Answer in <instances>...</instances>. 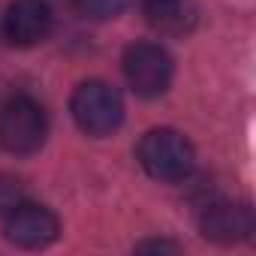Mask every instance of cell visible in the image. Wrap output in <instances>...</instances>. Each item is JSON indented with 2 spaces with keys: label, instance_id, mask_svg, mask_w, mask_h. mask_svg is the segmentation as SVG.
<instances>
[{
  "label": "cell",
  "instance_id": "11",
  "mask_svg": "<svg viewBox=\"0 0 256 256\" xmlns=\"http://www.w3.org/2000/svg\"><path fill=\"white\" fill-rule=\"evenodd\" d=\"M136 250H181L175 241H142V244H136Z\"/></svg>",
  "mask_w": 256,
  "mask_h": 256
},
{
  "label": "cell",
  "instance_id": "9",
  "mask_svg": "<svg viewBox=\"0 0 256 256\" xmlns=\"http://www.w3.org/2000/svg\"><path fill=\"white\" fill-rule=\"evenodd\" d=\"M72 6L84 18L108 22V18H118L126 6H130V0H72Z\"/></svg>",
  "mask_w": 256,
  "mask_h": 256
},
{
  "label": "cell",
  "instance_id": "10",
  "mask_svg": "<svg viewBox=\"0 0 256 256\" xmlns=\"http://www.w3.org/2000/svg\"><path fill=\"white\" fill-rule=\"evenodd\" d=\"M18 202H24V187L16 175H0V214L12 211Z\"/></svg>",
  "mask_w": 256,
  "mask_h": 256
},
{
  "label": "cell",
  "instance_id": "6",
  "mask_svg": "<svg viewBox=\"0 0 256 256\" xmlns=\"http://www.w3.org/2000/svg\"><path fill=\"white\" fill-rule=\"evenodd\" d=\"M54 28V16L46 0H12L0 18V34L18 48H30L42 42Z\"/></svg>",
  "mask_w": 256,
  "mask_h": 256
},
{
  "label": "cell",
  "instance_id": "5",
  "mask_svg": "<svg viewBox=\"0 0 256 256\" xmlns=\"http://www.w3.org/2000/svg\"><path fill=\"white\" fill-rule=\"evenodd\" d=\"M4 235L10 244L22 250H42L60 235V220L54 217L52 208L36 205V202H18L12 211L4 214Z\"/></svg>",
  "mask_w": 256,
  "mask_h": 256
},
{
  "label": "cell",
  "instance_id": "4",
  "mask_svg": "<svg viewBox=\"0 0 256 256\" xmlns=\"http://www.w3.org/2000/svg\"><path fill=\"white\" fill-rule=\"evenodd\" d=\"M120 66H124V78L139 96L145 100H154L160 94L169 90L172 84V76H175V64H172V54L157 46V42H133L124 48V58H120Z\"/></svg>",
  "mask_w": 256,
  "mask_h": 256
},
{
  "label": "cell",
  "instance_id": "3",
  "mask_svg": "<svg viewBox=\"0 0 256 256\" xmlns=\"http://www.w3.org/2000/svg\"><path fill=\"white\" fill-rule=\"evenodd\" d=\"M48 139L46 108L30 96H12L0 108V148L16 157L36 154Z\"/></svg>",
  "mask_w": 256,
  "mask_h": 256
},
{
  "label": "cell",
  "instance_id": "8",
  "mask_svg": "<svg viewBox=\"0 0 256 256\" xmlns=\"http://www.w3.org/2000/svg\"><path fill=\"white\" fill-rule=\"evenodd\" d=\"M142 16L163 36H187L196 28V6L190 0H142Z\"/></svg>",
  "mask_w": 256,
  "mask_h": 256
},
{
  "label": "cell",
  "instance_id": "2",
  "mask_svg": "<svg viewBox=\"0 0 256 256\" xmlns=\"http://www.w3.org/2000/svg\"><path fill=\"white\" fill-rule=\"evenodd\" d=\"M70 112H72V120H76L78 130L94 136V139L112 136L124 124V100H120V94L112 84L100 82V78L82 82L72 90Z\"/></svg>",
  "mask_w": 256,
  "mask_h": 256
},
{
  "label": "cell",
  "instance_id": "1",
  "mask_svg": "<svg viewBox=\"0 0 256 256\" xmlns=\"http://www.w3.org/2000/svg\"><path fill=\"white\" fill-rule=\"evenodd\" d=\"M136 160L154 181L175 184L193 172L196 151L184 133L172 130V126H157V130H148L142 136L136 148Z\"/></svg>",
  "mask_w": 256,
  "mask_h": 256
},
{
  "label": "cell",
  "instance_id": "7",
  "mask_svg": "<svg viewBox=\"0 0 256 256\" xmlns=\"http://www.w3.org/2000/svg\"><path fill=\"white\" fill-rule=\"evenodd\" d=\"M199 232L214 244H241L256 232V217L247 202H211L199 217Z\"/></svg>",
  "mask_w": 256,
  "mask_h": 256
}]
</instances>
